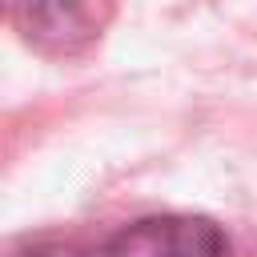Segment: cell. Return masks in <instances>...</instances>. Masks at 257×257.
<instances>
[{
	"label": "cell",
	"instance_id": "cell-1",
	"mask_svg": "<svg viewBox=\"0 0 257 257\" xmlns=\"http://www.w3.org/2000/svg\"><path fill=\"white\" fill-rule=\"evenodd\" d=\"M84 257H233V241L213 217L149 213L100 241H84Z\"/></svg>",
	"mask_w": 257,
	"mask_h": 257
},
{
	"label": "cell",
	"instance_id": "cell-2",
	"mask_svg": "<svg viewBox=\"0 0 257 257\" xmlns=\"http://www.w3.org/2000/svg\"><path fill=\"white\" fill-rule=\"evenodd\" d=\"M16 257H84V241H44V245H32Z\"/></svg>",
	"mask_w": 257,
	"mask_h": 257
}]
</instances>
